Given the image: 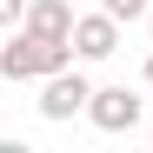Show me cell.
Returning a JSON list of instances; mask_svg holds the SVG:
<instances>
[{"label": "cell", "instance_id": "6da1fadb", "mask_svg": "<svg viewBox=\"0 0 153 153\" xmlns=\"http://www.w3.org/2000/svg\"><path fill=\"white\" fill-rule=\"evenodd\" d=\"M73 67V40H47L33 27H13V40H0V80H47V73Z\"/></svg>", "mask_w": 153, "mask_h": 153}, {"label": "cell", "instance_id": "7a4b0ae2", "mask_svg": "<svg viewBox=\"0 0 153 153\" xmlns=\"http://www.w3.org/2000/svg\"><path fill=\"white\" fill-rule=\"evenodd\" d=\"M87 100H93V80L80 73V60L73 67H60V73H47L40 80V120H73V113H87Z\"/></svg>", "mask_w": 153, "mask_h": 153}, {"label": "cell", "instance_id": "3957f363", "mask_svg": "<svg viewBox=\"0 0 153 153\" xmlns=\"http://www.w3.org/2000/svg\"><path fill=\"white\" fill-rule=\"evenodd\" d=\"M87 120L100 126V133H133V126L146 120V100H140L133 87H93V100H87Z\"/></svg>", "mask_w": 153, "mask_h": 153}, {"label": "cell", "instance_id": "277c9868", "mask_svg": "<svg viewBox=\"0 0 153 153\" xmlns=\"http://www.w3.org/2000/svg\"><path fill=\"white\" fill-rule=\"evenodd\" d=\"M120 53V20L107 7H93V13H73V60L93 67V60H113Z\"/></svg>", "mask_w": 153, "mask_h": 153}, {"label": "cell", "instance_id": "5b68a950", "mask_svg": "<svg viewBox=\"0 0 153 153\" xmlns=\"http://www.w3.org/2000/svg\"><path fill=\"white\" fill-rule=\"evenodd\" d=\"M20 27H33V33H47V40H73V7H67V0H27Z\"/></svg>", "mask_w": 153, "mask_h": 153}, {"label": "cell", "instance_id": "8992f818", "mask_svg": "<svg viewBox=\"0 0 153 153\" xmlns=\"http://www.w3.org/2000/svg\"><path fill=\"white\" fill-rule=\"evenodd\" d=\"M100 7H107L120 27H133V20H146V13H153V0H100Z\"/></svg>", "mask_w": 153, "mask_h": 153}, {"label": "cell", "instance_id": "52a82bcc", "mask_svg": "<svg viewBox=\"0 0 153 153\" xmlns=\"http://www.w3.org/2000/svg\"><path fill=\"white\" fill-rule=\"evenodd\" d=\"M20 13H27V0H0V27H20Z\"/></svg>", "mask_w": 153, "mask_h": 153}, {"label": "cell", "instance_id": "ba28073f", "mask_svg": "<svg viewBox=\"0 0 153 153\" xmlns=\"http://www.w3.org/2000/svg\"><path fill=\"white\" fill-rule=\"evenodd\" d=\"M140 87H146V93H153V53H146V67H140Z\"/></svg>", "mask_w": 153, "mask_h": 153}, {"label": "cell", "instance_id": "9c48e42d", "mask_svg": "<svg viewBox=\"0 0 153 153\" xmlns=\"http://www.w3.org/2000/svg\"><path fill=\"white\" fill-rule=\"evenodd\" d=\"M146 140H153V107H146Z\"/></svg>", "mask_w": 153, "mask_h": 153}, {"label": "cell", "instance_id": "30bf717a", "mask_svg": "<svg viewBox=\"0 0 153 153\" xmlns=\"http://www.w3.org/2000/svg\"><path fill=\"white\" fill-rule=\"evenodd\" d=\"M146 33H153V13H146Z\"/></svg>", "mask_w": 153, "mask_h": 153}]
</instances>
